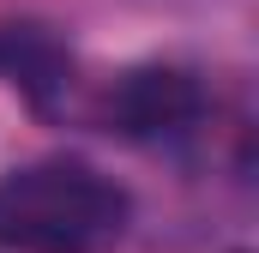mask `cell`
Here are the masks:
<instances>
[{"label": "cell", "mask_w": 259, "mask_h": 253, "mask_svg": "<svg viewBox=\"0 0 259 253\" xmlns=\"http://www.w3.org/2000/svg\"><path fill=\"white\" fill-rule=\"evenodd\" d=\"M133 199L84 163H36L0 181L6 253H103L127 235Z\"/></svg>", "instance_id": "obj_1"}, {"label": "cell", "mask_w": 259, "mask_h": 253, "mask_svg": "<svg viewBox=\"0 0 259 253\" xmlns=\"http://www.w3.org/2000/svg\"><path fill=\"white\" fill-rule=\"evenodd\" d=\"M205 115V91H199L193 72L181 66H139L115 85L109 97V121L121 126L139 145H157V139H181L193 133Z\"/></svg>", "instance_id": "obj_2"}, {"label": "cell", "mask_w": 259, "mask_h": 253, "mask_svg": "<svg viewBox=\"0 0 259 253\" xmlns=\"http://www.w3.org/2000/svg\"><path fill=\"white\" fill-rule=\"evenodd\" d=\"M0 78L24 91L36 109H49L72 85V55L49 24H0Z\"/></svg>", "instance_id": "obj_3"}]
</instances>
